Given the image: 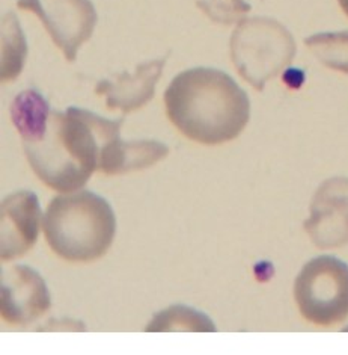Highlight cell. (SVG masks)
<instances>
[{
  "instance_id": "cell-1",
  "label": "cell",
  "mask_w": 348,
  "mask_h": 355,
  "mask_svg": "<svg viewBox=\"0 0 348 355\" xmlns=\"http://www.w3.org/2000/svg\"><path fill=\"white\" fill-rule=\"evenodd\" d=\"M124 116L107 120L88 109L71 106L52 111L48 128L35 142H24L30 168L57 192H73L88 183L98 168L106 144L120 138Z\"/></svg>"
},
{
  "instance_id": "cell-2",
  "label": "cell",
  "mask_w": 348,
  "mask_h": 355,
  "mask_svg": "<svg viewBox=\"0 0 348 355\" xmlns=\"http://www.w3.org/2000/svg\"><path fill=\"white\" fill-rule=\"evenodd\" d=\"M165 105L175 128L203 146L232 141L250 118L246 91L228 73L210 67L175 76L165 91Z\"/></svg>"
},
{
  "instance_id": "cell-3",
  "label": "cell",
  "mask_w": 348,
  "mask_h": 355,
  "mask_svg": "<svg viewBox=\"0 0 348 355\" xmlns=\"http://www.w3.org/2000/svg\"><path fill=\"white\" fill-rule=\"evenodd\" d=\"M47 243L55 254L70 261L103 257L116 233L112 206L91 191L55 197L42 219Z\"/></svg>"
},
{
  "instance_id": "cell-4",
  "label": "cell",
  "mask_w": 348,
  "mask_h": 355,
  "mask_svg": "<svg viewBox=\"0 0 348 355\" xmlns=\"http://www.w3.org/2000/svg\"><path fill=\"white\" fill-rule=\"evenodd\" d=\"M229 47L235 70L258 91L290 67L297 52L291 32L268 17L241 20L232 32Z\"/></svg>"
},
{
  "instance_id": "cell-5",
  "label": "cell",
  "mask_w": 348,
  "mask_h": 355,
  "mask_svg": "<svg viewBox=\"0 0 348 355\" xmlns=\"http://www.w3.org/2000/svg\"><path fill=\"white\" fill-rule=\"evenodd\" d=\"M294 298L308 322H342L348 318V265L333 256L309 260L295 278Z\"/></svg>"
},
{
  "instance_id": "cell-6",
  "label": "cell",
  "mask_w": 348,
  "mask_h": 355,
  "mask_svg": "<svg viewBox=\"0 0 348 355\" xmlns=\"http://www.w3.org/2000/svg\"><path fill=\"white\" fill-rule=\"evenodd\" d=\"M17 6L38 17L70 62L75 61L79 49L92 37L98 21L91 0H17Z\"/></svg>"
},
{
  "instance_id": "cell-7",
  "label": "cell",
  "mask_w": 348,
  "mask_h": 355,
  "mask_svg": "<svg viewBox=\"0 0 348 355\" xmlns=\"http://www.w3.org/2000/svg\"><path fill=\"white\" fill-rule=\"evenodd\" d=\"M304 230L321 250L348 243V177H332L320 184L312 197Z\"/></svg>"
},
{
  "instance_id": "cell-8",
  "label": "cell",
  "mask_w": 348,
  "mask_h": 355,
  "mask_svg": "<svg viewBox=\"0 0 348 355\" xmlns=\"http://www.w3.org/2000/svg\"><path fill=\"white\" fill-rule=\"evenodd\" d=\"M52 306L48 287L35 269L15 265L2 269V318L12 325L35 322Z\"/></svg>"
},
{
  "instance_id": "cell-9",
  "label": "cell",
  "mask_w": 348,
  "mask_h": 355,
  "mask_svg": "<svg viewBox=\"0 0 348 355\" xmlns=\"http://www.w3.org/2000/svg\"><path fill=\"white\" fill-rule=\"evenodd\" d=\"M41 206L35 192L17 191L2 201V260H14L38 241Z\"/></svg>"
},
{
  "instance_id": "cell-10",
  "label": "cell",
  "mask_w": 348,
  "mask_h": 355,
  "mask_svg": "<svg viewBox=\"0 0 348 355\" xmlns=\"http://www.w3.org/2000/svg\"><path fill=\"white\" fill-rule=\"evenodd\" d=\"M166 58L139 64L134 74L121 73L112 79H103L97 83L95 92L106 97L107 107L121 109L129 114L145 106L156 94V85L161 78Z\"/></svg>"
},
{
  "instance_id": "cell-11",
  "label": "cell",
  "mask_w": 348,
  "mask_h": 355,
  "mask_svg": "<svg viewBox=\"0 0 348 355\" xmlns=\"http://www.w3.org/2000/svg\"><path fill=\"white\" fill-rule=\"evenodd\" d=\"M169 155V147L158 141H130L124 142L121 137L101 148L98 170L104 174H124L143 170L160 162Z\"/></svg>"
},
{
  "instance_id": "cell-12",
  "label": "cell",
  "mask_w": 348,
  "mask_h": 355,
  "mask_svg": "<svg viewBox=\"0 0 348 355\" xmlns=\"http://www.w3.org/2000/svg\"><path fill=\"white\" fill-rule=\"evenodd\" d=\"M48 101L37 89H26L17 96L11 105V120L24 142H35L42 138L48 128Z\"/></svg>"
},
{
  "instance_id": "cell-13",
  "label": "cell",
  "mask_w": 348,
  "mask_h": 355,
  "mask_svg": "<svg viewBox=\"0 0 348 355\" xmlns=\"http://www.w3.org/2000/svg\"><path fill=\"white\" fill-rule=\"evenodd\" d=\"M145 331H217L213 320L202 311L194 310L184 304H174L152 316Z\"/></svg>"
},
{
  "instance_id": "cell-14",
  "label": "cell",
  "mask_w": 348,
  "mask_h": 355,
  "mask_svg": "<svg viewBox=\"0 0 348 355\" xmlns=\"http://www.w3.org/2000/svg\"><path fill=\"white\" fill-rule=\"evenodd\" d=\"M28 43L15 15L6 14L2 21V80L11 82L23 71Z\"/></svg>"
},
{
  "instance_id": "cell-15",
  "label": "cell",
  "mask_w": 348,
  "mask_h": 355,
  "mask_svg": "<svg viewBox=\"0 0 348 355\" xmlns=\"http://www.w3.org/2000/svg\"><path fill=\"white\" fill-rule=\"evenodd\" d=\"M304 44L327 69L348 74V31L315 33Z\"/></svg>"
},
{
  "instance_id": "cell-16",
  "label": "cell",
  "mask_w": 348,
  "mask_h": 355,
  "mask_svg": "<svg viewBox=\"0 0 348 355\" xmlns=\"http://www.w3.org/2000/svg\"><path fill=\"white\" fill-rule=\"evenodd\" d=\"M196 6L211 21L223 26L240 23L252 10L246 0H198Z\"/></svg>"
},
{
  "instance_id": "cell-17",
  "label": "cell",
  "mask_w": 348,
  "mask_h": 355,
  "mask_svg": "<svg viewBox=\"0 0 348 355\" xmlns=\"http://www.w3.org/2000/svg\"><path fill=\"white\" fill-rule=\"evenodd\" d=\"M84 327L82 322L73 319H50L46 325L39 328V331H84Z\"/></svg>"
},
{
  "instance_id": "cell-18",
  "label": "cell",
  "mask_w": 348,
  "mask_h": 355,
  "mask_svg": "<svg viewBox=\"0 0 348 355\" xmlns=\"http://www.w3.org/2000/svg\"><path fill=\"white\" fill-rule=\"evenodd\" d=\"M339 6L342 8V11L345 12V15H348V0H338Z\"/></svg>"
}]
</instances>
